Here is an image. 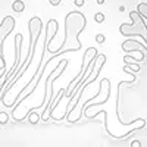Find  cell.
<instances>
[{
  "label": "cell",
  "instance_id": "6da1fadb",
  "mask_svg": "<svg viewBox=\"0 0 147 147\" xmlns=\"http://www.w3.org/2000/svg\"><path fill=\"white\" fill-rule=\"evenodd\" d=\"M28 31H30V47H28V53H27V57L24 59L22 65H19L15 71V74L12 75V78L7 81V84L3 87V90L0 91V103L5 100V96L13 88V85L21 80V77L27 72L28 66L31 65L32 59H34V53H35V47H37V43H38V38L41 35V31H43V22L38 16H32L28 22Z\"/></svg>",
  "mask_w": 147,
  "mask_h": 147
},
{
  "label": "cell",
  "instance_id": "7a4b0ae2",
  "mask_svg": "<svg viewBox=\"0 0 147 147\" xmlns=\"http://www.w3.org/2000/svg\"><path fill=\"white\" fill-rule=\"evenodd\" d=\"M85 25H87V19H85L82 12H68V15L65 16V38L60 47L56 49V53L80 52L82 49V44L80 41V34L85 30Z\"/></svg>",
  "mask_w": 147,
  "mask_h": 147
},
{
  "label": "cell",
  "instance_id": "3957f363",
  "mask_svg": "<svg viewBox=\"0 0 147 147\" xmlns=\"http://www.w3.org/2000/svg\"><path fill=\"white\" fill-rule=\"evenodd\" d=\"M97 55H99V53H97V49H96V47H88L87 50H85V53H84V56H82L81 72L68 84V88L65 90V93H66L65 96L68 97V99H71V97L78 91V88L82 85V82H84V80H85V75H87L88 71L91 69L93 62H94V59H96Z\"/></svg>",
  "mask_w": 147,
  "mask_h": 147
},
{
  "label": "cell",
  "instance_id": "277c9868",
  "mask_svg": "<svg viewBox=\"0 0 147 147\" xmlns=\"http://www.w3.org/2000/svg\"><path fill=\"white\" fill-rule=\"evenodd\" d=\"M131 24H121L119 25V32L125 37H141L143 43L146 44L147 40V30H146V21L141 19V16L137 13V10L129 12Z\"/></svg>",
  "mask_w": 147,
  "mask_h": 147
},
{
  "label": "cell",
  "instance_id": "5b68a950",
  "mask_svg": "<svg viewBox=\"0 0 147 147\" xmlns=\"http://www.w3.org/2000/svg\"><path fill=\"white\" fill-rule=\"evenodd\" d=\"M13 28H15V19L12 16H5L3 21L0 22V71H3L6 66L5 55H3V44H5V40L7 38V35L13 31Z\"/></svg>",
  "mask_w": 147,
  "mask_h": 147
},
{
  "label": "cell",
  "instance_id": "8992f818",
  "mask_svg": "<svg viewBox=\"0 0 147 147\" xmlns=\"http://www.w3.org/2000/svg\"><path fill=\"white\" fill-rule=\"evenodd\" d=\"M22 41H24V37H22V34L19 32V34H16L15 35V63H13V66L10 68V71L9 72H6L5 75L0 78V91L3 90V87L7 84V81L12 78V75L15 74V71H16V68L19 66V62H21V47H22Z\"/></svg>",
  "mask_w": 147,
  "mask_h": 147
},
{
  "label": "cell",
  "instance_id": "52a82bcc",
  "mask_svg": "<svg viewBox=\"0 0 147 147\" xmlns=\"http://www.w3.org/2000/svg\"><path fill=\"white\" fill-rule=\"evenodd\" d=\"M146 44L144 43H138L134 38H128L122 43V50L125 53H138L141 57L146 59Z\"/></svg>",
  "mask_w": 147,
  "mask_h": 147
},
{
  "label": "cell",
  "instance_id": "ba28073f",
  "mask_svg": "<svg viewBox=\"0 0 147 147\" xmlns=\"http://www.w3.org/2000/svg\"><path fill=\"white\" fill-rule=\"evenodd\" d=\"M137 13L141 16V19H143V21H146V19H147V3H146V2L138 3V6H137Z\"/></svg>",
  "mask_w": 147,
  "mask_h": 147
},
{
  "label": "cell",
  "instance_id": "9c48e42d",
  "mask_svg": "<svg viewBox=\"0 0 147 147\" xmlns=\"http://www.w3.org/2000/svg\"><path fill=\"white\" fill-rule=\"evenodd\" d=\"M12 9H13V12H16V13H22V12L25 10V3H24L22 0H15V2L12 3Z\"/></svg>",
  "mask_w": 147,
  "mask_h": 147
},
{
  "label": "cell",
  "instance_id": "30bf717a",
  "mask_svg": "<svg viewBox=\"0 0 147 147\" xmlns=\"http://www.w3.org/2000/svg\"><path fill=\"white\" fill-rule=\"evenodd\" d=\"M28 118H30V122H31V124L34 125V124H37V122H38L40 121V115L38 113H35V112H32V110H31V112H28Z\"/></svg>",
  "mask_w": 147,
  "mask_h": 147
},
{
  "label": "cell",
  "instance_id": "8fae6325",
  "mask_svg": "<svg viewBox=\"0 0 147 147\" xmlns=\"http://www.w3.org/2000/svg\"><path fill=\"white\" fill-rule=\"evenodd\" d=\"M105 19H106V16H105L103 12H96V13H94V21H96L97 24H103Z\"/></svg>",
  "mask_w": 147,
  "mask_h": 147
},
{
  "label": "cell",
  "instance_id": "7c38bea8",
  "mask_svg": "<svg viewBox=\"0 0 147 147\" xmlns=\"http://www.w3.org/2000/svg\"><path fill=\"white\" fill-rule=\"evenodd\" d=\"M9 122V115L6 112H0V124L2 125H6Z\"/></svg>",
  "mask_w": 147,
  "mask_h": 147
},
{
  "label": "cell",
  "instance_id": "4fadbf2b",
  "mask_svg": "<svg viewBox=\"0 0 147 147\" xmlns=\"http://www.w3.org/2000/svg\"><path fill=\"white\" fill-rule=\"evenodd\" d=\"M96 41H97V44H103L106 41V37L103 34H97L96 35Z\"/></svg>",
  "mask_w": 147,
  "mask_h": 147
},
{
  "label": "cell",
  "instance_id": "5bb4252c",
  "mask_svg": "<svg viewBox=\"0 0 147 147\" xmlns=\"http://www.w3.org/2000/svg\"><path fill=\"white\" fill-rule=\"evenodd\" d=\"M74 3H75V6L81 7V6H84V3H85V0H74Z\"/></svg>",
  "mask_w": 147,
  "mask_h": 147
},
{
  "label": "cell",
  "instance_id": "9a60e30c",
  "mask_svg": "<svg viewBox=\"0 0 147 147\" xmlns=\"http://www.w3.org/2000/svg\"><path fill=\"white\" fill-rule=\"evenodd\" d=\"M49 2H50L52 6H59L60 5V0H49Z\"/></svg>",
  "mask_w": 147,
  "mask_h": 147
},
{
  "label": "cell",
  "instance_id": "2e32d148",
  "mask_svg": "<svg viewBox=\"0 0 147 147\" xmlns=\"http://www.w3.org/2000/svg\"><path fill=\"white\" fill-rule=\"evenodd\" d=\"M137 146H138V147H141V143H140L138 140H136L134 143H131V147H137Z\"/></svg>",
  "mask_w": 147,
  "mask_h": 147
},
{
  "label": "cell",
  "instance_id": "e0dca14e",
  "mask_svg": "<svg viewBox=\"0 0 147 147\" xmlns=\"http://www.w3.org/2000/svg\"><path fill=\"white\" fill-rule=\"evenodd\" d=\"M97 5H105V0H97Z\"/></svg>",
  "mask_w": 147,
  "mask_h": 147
}]
</instances>
